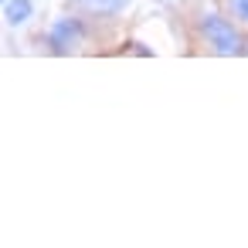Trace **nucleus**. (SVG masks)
Segmentation results:
<instances>
[{
	"mask_svg": "<svg viewBox=\"0 0 248 248\" xmlns=\"http://www.w3.org/2000/svg\"><path fill=\"white\" fill-rule=\"evenodd\" d=\"M4 4H7V0H4Z\"/></svg>",
	"mask_w": 248,
	"mask_h": 248,
	"instance_id": "7",
	"label": "nucleus"
},
{
	"mask_svg": "<svg viewBox=\"0 0 248 248\" xmlns=\"http://www.w3.org/2000/svg\"><path fill=\"white\" fill-rule=\"evenodd\" d=\"M133 0H65L68 11L85 14L89 21H116L123 11H129Z\"/></svg>",
	"mask_w": 248,
	"mask_h": 248,
	"instance_id": "3",
	"label": "nucleus"
},
{
	"mask_svg": "<svg viewBox=\"0 0 248 248\" xmlns=\"http://www.w3.org/2000/svg\"><path fill=\"white\" fill-rule=\"evenodd\" d=\"M194 28H197V41H201L211 55H221V58L245 55V34H241V28H238L228 14L204 11V14L194 17Z\"/></svg>",
	"mask_w": 248,
	"mask_h": 248,
	"instance_id": "1",
	"label": "nucleus"
},
{
	"mask_svg": "<svg viewBox=\"0 0 248 248\" xmlns=\"http://www.w3.org/2000/svg\"><path fill=\"white\" fill-rule=\"evenodd\" d=\"M34 17V0H7L4 4V24L7 28H24Z\"/></svg>",
	"mask_w": 248,
	"mask_h": 248,
	"instance_id": "4",
	"label": "nucleus"
},
{
	"mask_svg": "<svg viewBox=\"0 0 248 248\" xmlns=\"http://www.w3.org/2000/svg\"><path fill=\"white\" fill-rule=\"evenodd\" d=\"M245 55H248V38H245Z\"/></svg>",
	"mask_w": 248,
	"mask_h": 248,
	"instance_id": "6",
	"label": "nucleus"
},
{
	"mask_svg": "<svg viewBox=\"0 0 248 248\" xmlns=\"http://www.w3.org/2000/svg\"><path fill=\"white\" fill-rule=\"evenodd\" d=\"M89 17L85 14H62V17H55L51 24H48V31H45V48L51 51V55H75V51H82V45L89 41Z\"/></svg>",
	"mask_w": 248,
	"mask_h": 248,
	"instance_id": "2",
	"label": "nucleus"
},
{
	"mask_svg": "<svg viewBox=\"0 0 248 248\" xmlns=\"http://www.w3.org/2000/svg\"><path fill=\"white\" fill-rule=\"evenodd\" d=\"M221 7L238 28H248V0H221Z\"/></svg>",
	"mask_w": 248,
	"mask_h": 248,
	"instance_id": "5",
	"label": "nucleus"
}]
</instances>
